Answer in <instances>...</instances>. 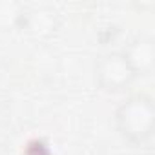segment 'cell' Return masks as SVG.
Listing matches in <instances>:
<instances>
[{"label":"cell","mask_w":155,"mask_h":155,"mask_svg":"<svg viewBox=\"0 0 155 155\" xmlns=\"http://www.w3.org/2000/svg\"><path fill=\"white\" fill-rule=\"evenodd\" d=\"M115 128L122 139L131 144H144L153 135L155 104L146 93H135L124 99L113 115Z\"/></svg>","instance_id":"6da1fadb"},{"label":"cell","mask_w":155,"mask_h":155,"mask_svg":"<svg viewBox=\"0 0 155 155\" xmlns=\"http://www.w3.org/2000/svg\"><path fill=\"white\" fill-rule=\"evenodd\" d=\"M95 79L104 91H120L137 79V75L120 51H111L97 60Z\"/></svg>","instance_id":"7a4b0ae2"},{"label":"cell","mask_w":155,"mask_h":155,"mask_svg":"<svg viewBox=\"0 0 155 155\" xmlns=\"http://www.w3.org/2000/svg\"><path fill=\"white\" fill-rule=\"evenodd\" d=\"M15 24L18 29H22L24 33L35 37V38H46L51 37L58 26H60V18L57 15V11L53 8L48 6H38V8H20Z\"/></svg>","instance_id":"3957f363"},{"label":"cell","mask_w":155,"mask_h":155,"mask_svg":"<svg viewBox=\"0 0 155 155\" xmlns=\"http://www.w3.org/2000/svg\"><path fill=\"white\" fill-rule=\"evenodd\" d=\"M120 53L124 55V58L128 60L130 68L137 77L151 73L155 66V42L151 37H146V35L133 37Z\"/></svg>","instance_id":"277c9868"}]
</instances>
